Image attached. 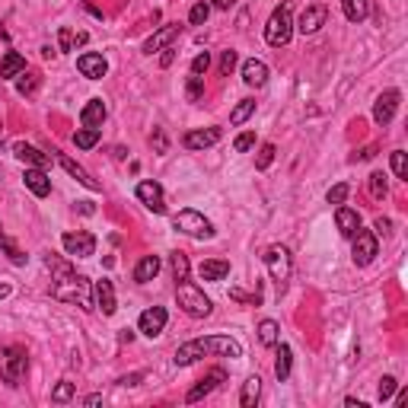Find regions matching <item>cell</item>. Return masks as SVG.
<instances>
[{
	"mask_svg": "<svg viewBox=\"0 0 408 408\" xmlns=\"http://www.w3.org/2000/svg\"><path fill=\"white\" fill-rule=\"evenodd\" d=\"M109 109L102 99H90L84 106V112H80V121H84V128H102V121H106Z\"/></svg>",
	"mask_w": 408,
	"mask_h": 408,
	"instance_id": "obj_23",
	"label": "cell"
},
{
	"mask_svg": "<svg viewBox=\"0 0 408 408\" xmlns=\"http://www.w3.org/2000/svg\"><path fill=\"white\" fill-rule=\"evenodd\" d=\"M169 265H173V274L175 281H185L191 274V265H189V256L185 252H173V258H169Z\"/></svg>",
	"mask_w": 408,
	"mask_h": 408,
	"instance_id": "obj_34",
	"label": "cell"
},
{
	"mask_svg": "<svg viewBox=\"0 0 408 408\" xmlns=\"http://www.w3.org/2000/svg\"><path fill=\"white\" fill-rule=\"evenodd\" d=\"M54 153H58V150H54ZM58 163H61V166H64V169H68V173L74 175V179L80 182V185H84V189H90V191H99V182L93 179V175L86 173L84 166H80V163H74V159H70V157H64V153H58Z\"/></svg>",
	"mask_w": 408,
	"mask_h": 408,
	"instance_id": "obj_24",
	"label": "cell"
},
{
	"mask_svg": "<svg viewBox=\"0 0 408 408\" xmlns=\"http://www.w3.org/2000/svg\"><path fill=\"white\" fill-rule=\"evenodd\" d=\"M13 157L16 159H23V163H29V166H38V169H45L48 166V153H42L38 147H32V144H26V141H16L13 144Z\"/></svg>",
	"mask_w": 408,
	"mask_h": 408,
	"instance_id": "obj_21",
	"label": "cell"
},
{
	"mask_svg": "<svg viewBox=\"0 0 408 408\" xmlns=\"http://www.w3.org/2000/svg\"><path fill=\"white\" fill-rule=\"evenodd\" d=\"M290 38H294V13H290V3H281L265 23V42L272 48H284Z\"/></svg>",
	"mask_w": 408,
	"mask_h": 408,
	"instance_id": "obj_5",
	"label": "cell"
},
{
	"mask_svg": "<svg viewBox=\"0 0 408 408\" xmlns=\"http://www.w3.org/2000/svg\"><path fill=\"white\" fill-rule=\"evenodd\" d=\"M166 322H169V313L163 306H150V310H144L141 319H137V332L147 335V338H157V335H163Z\"/></svg>",
	"mask_w": 408,
	"mask_h": 408,
	"instance_id": "obj_12",
	"label": "cell"
},
{
	"mask_svg": "<svg viewBox=\"0 0 408 408\" xmlns=\"http://www.w3.org/2000/svg\"><path fill=\"white\" fill-rule=\"evenodd\" d=\"M389 163H393V173H395V179L408 182V157H405V150H393V157H389Z\"/></svg>",
	"mask_w": 408,
	"mask_h": 408,
	"instance_id": "obj_37",
	"label": "cell"
},
{
	"mask_svg": "<svg viewBox=\"0 0 408 408\" xmlns=\"http://www.w3.org/2000/svg\"><path fill=\"white\" fill-rule=\"evenodd\" d=\"M0 249L7 252V256H10V262H13V265H26V256L19 252V246H16V242L10 240V236L3 233V230H0Z\"/></svg>",
	"mask_w": 408,
	"mask_h": 408,
	"instance_id": "obj_35",
	"label": "cell"
},
{
	"mask_svg": "<svg viewBox=\"0 0 408 408\" xmlns=\"http://www.w3.org/2000/svg\"><path fill=\"white\" fill-rule=\"evenodd\" d=\"M399 102H402V93L399 90H386V93H379V96H377V102H373V121H377L379 128H386V125L395 118Z\"/></svg>",
	"mask_w": 408,
	"mask_h": 408,
	"instance_id": "obj_10",
	"label": "cell"
},
{
	"mask_svg": "<svg viewBox=\"0 0 408 408\" xmlns=\"http://www.w3.org/2000/svg\"><path fill=\"white\" fill-rule=\"evenodd\" d=\"M367 182H370V195L377 198V201H383V198L389 195V185H386V175L383 173H370V179H367Z\"/></svg>",
	"mask_w": 408,
	"mask_h": 408,
	"instance_id": "obj_39",
	"label": "cell"
},
{
	"mask_svg": "<svg viewBox=\"0 0 408 408\" xmlns=\"http://www.w3.org/2000/svg\"><path fill=\"white\" fill-rule=\"evenodd\" d=\"M373 157H377V147H361V150H354V153H351V163H363V159H373Z\"/></svg>",
	"mask_w": 408,
	"mask_h": 408,
	"instance_id": "obj_48",
	"label": "cell"
},
{
	"mask_svg": "<svg viewBox=\"0 0 408 408\" xmlns=\"http://www.w3.org/2000/svg\"><path fill=\"white\" fill-rule=\"evenodd\" d=\"M341 10H345L348 23H363L370 13V0H341Z\"/></svg>",
	"mask_w": 408,
	"mask_h": 408,
	"instance_id": "obj_29",
	"label": "cell"
},
{
	"mask_svg": "<svg viewBox=\"0 0 408 408\" xmlns=\"http://www.w3.org/2000/svg\"><path fill=\"white\" fill-rule=\"evenodd\" d=\"M175 300H179L182 313H189L191 319L211 316V310H214V303L204 297V290L198 288V284H191L189 278H185V281H175Z\"/></svg>",
	"mask_w": 408,
	"mask_h": 408,
	"instance_id": "obj_4",
	"label": "cell"
},
{
	"mask_svg": "<svg viewBox=\"0 0 408 408\" xmlns=\"http://www.w3.org/2000/svg\"><path fill=\"white\" fill-rule=\"evenodd\" d=\"M207 68H211V54H207V52L195 54V61H191V77L207 74Z\"/></svg>",
	"mask_w": 408,
	"mask_h": 408,
	"instance_id": "obj_44",
	"label": "cell"
},
{
	"mask_svg": "<svg viewBox=\"0 0 408 408\" xmlns=\"http://www.w3.org/2000/svg\"><path fill=\"white\" fill-rule=\"evenodd\" d=\"M159 268H163L159 256H144L141 262H137V268H134V281L137 284H150V281L159 274Z\"/></svg>",
	"mask_w": 408,
	"mask_h": 408,
	"instance_id": "obj_27",
	"label": "cell"
},
{
	"mask_svg": "<svg viewBox=\"0 0 408 408\" xmlns=\"http://www.w3.org/2000/svg\"><path fill=\"white\" fill-rule=\"evenodd\" d=\"M70 399H74V383H68V379L52 389V402H70Z\"/></svg>",
	"mask_w": 408,
	"mask_h": 408,
	"instance_id": "obj_42",
	"label": "cell"
},
{
	"mask_svg": "<svg viewBox=\"0 0 408 408\" xmlns=\"http://www.w3.org/2000/svg\"><path fill=\"white\" fill-rule=\"evenodd\" d=\"M211 3H214V7H217V10H230V7H233V3H236V0H211Z\"/></svg>",
	"mask_w": 408,
	"mask_h": 408,
	"instance_id": "obj_56",
	"label": "cell"
},
{
	"mask_svg": "<svg viewBox=\"0 0 408 408\" xmlns=\"http://www.w3.org/2000/svg\"><path fill=\"white\" fill-rule=\"evenodd\" d=\"M58 45H61V52H74V45H77V36L68 29V26H64V29L58 32Z\"/></svg>",
	"mask_w": 408,
	"mask_h": 408,
	"instance_id": "obj_46",
	"label": "cell"
},
{
	"mask_svg": "<svg viewBox=\"0 0 408 408\" xmlns=\"http://www.w3.org/2000/svg\"><path fill=\"white\" fill-rule=\"evenodd\" d=\"M207 16H211V3H195V7H191V13H189V23L191 26H204L207 23Z\"/></svg>",
	"mask_w": 408,
	"mask_h": 408,
	"instance_id": "obj_40",
	"label": "cell"
},
{
	"mask_svg": "<svg viewBox=\"0 0 408 408\" xmlns=\"http://www.w3.org/2000/svg\"><path fill=\"white\" fill-rule=\"evenodd\" d=\"M99 402H102V395H86L84 405H99Z\"/></svg>",
	"mask_w": 408,
	"mask_h": 408,
	"instance_id": "obj_57",
	"label": "cell"
},
{
	"mask_svg": "<svg viewBox=\"0 0 408 408\" xmlns=\"http://www.w3.org/2000/svg\"><path fill=\"white\" fill-rule=\"evenodd\" d=\"M220 141V128H198V131H189V134L182 137V144L189 147V150H207Z\"/></svg>",
	"mask_w": 408,
	"mask_h": 408,
	"instance_id": "obj_17",
	"label": "cell"
},
{
	"mask_svg": "<svg viewBox=\"0 0 408 408\" xmlns=\"http://www.w3.org/2000/svg\"><path fill=\"white\" fill-rule=\"evenodd\" d=\"M335 227H338L341 236H354L357 230H361V214L354 211V207H345V204H338L335 207Z\"/></svg>",
	"mask_w": 408,
	"mask_h": 408,
	"instance_id": "obj_18",
	"label": "cell"
},
{
	"mask_svg": "<svg viewBox=\"0 0 408 408\" xmlns=\"http://www.w3.org/2000/svg\"><path fill=\"white\" fill-rule=\"evenodd\" d=\"M96 303L99 310H102V316H115V310H118V300H115V288L112 281H96Z\"/></svg>",
	"mask_w": 408,
	"mask_h": 408,
	"instance_id": "obj_22",
	"label": "cell"
},
{
	"mask_svg": "<svg viewBox=\"0 0 408 408\" xmlns=\"http://www.w3.org/2000/svg\"><path fill=\"white\" fill-rule=\"evenodd\" d=\"M26 70V58L19 52H7L3 61H0V77L3 80H16V77Z\"/></svg>",
	"mask_w": 408,
	"mask_h": 408,
	"instance_id": "obj_28",
	"label": "cell"
},
{
	"mask_svg": "<svg viewBox=\"0 0 408 408\" xmlns=\"http://www.w3.org/2000/svg\"><path fill=\"white\" fill-rule=\"evenodd\" d=\"M137 379H141V373H131V377H121L118 383H121V386H134Z\"/></svg>",
	"mask_w": 408,
	"mask_h": 408,
	"instance_id": "obj_55",
	"label": "cell"
},
{
	"mask_svg": "<svg viewBox=\"0 0 408 408\" xmlns=\"http://www.w3.org/2000/svg\"><path fill=\"white\" fill-rule=\"evenodd\" d=\"M45 265L54 272L52 278V297L64 303H77L80 310H93V297H90V281L84 274H77L64 258L58 256H45Z\"/></svg>",
	"mask_w": 408,
	"mask_h": 408,
	"instance_id": "obj_1",
	"label": "cell"
},
{
	"mask_svg": "<svg viewBox=\"0 0 408 408\" xmlns=\"http://www.w3.org/2000/svg\"><path fill=\"white\" fill-rule=\"evenodd\" d=\"M204 354H217V357H242V345L230 335H207V338H195L179 345L175 351V367H189V363L201 361Z\"/></svg>",
	"mask_w": 408,
	"mask_h": 408,
	"instance_id": "obj_2",
	"label": "cell"
},
{
	"mask_svg": "<svg viewBox=\"0 0 408 408\" xmlns=\"http://www.w3.org/2000/svg\"><path fill=\"white\" fill-rule=\"evenodd\" d=\"M389 233H393V223L386 217H377V236H389Z\"/></svg>",
	"mask_w": 408,
	"mask_h": 408,
	"instance_id": "obj_51",
	"label": "cell"
},
{
	"mask_svg": "<svg viewBox=\"0 0 408 408\" xmlns=\"http://www.w3.org/2000/svg\"><path fill=\"white\" fill-rule=\"evenodd\" d=\"M233 147H236V153L252 150V147H256V134H252V131H242V134L233 141Z\"/></svg>",
	"mask_w": 408,
	"mask_h": 408,
	"instance_id": "obj_45",
	"label": "cell"
},
{
	"mask_svg": "<svg viewBox=\"0 0 408 408\" xmlns=\"http://www.w3.org/2000/svg\"><path fill=\"white\" fill-rule=\"evenodd\" d=\"M153 144H157V153H166V134H163V128L153 131Z\"/></svg>",
	"mask_w": 408,
	"mask_h": 408,
	"instance_id": "obj_50",
	"label": "cell"
},
{
	"mask_svg": "<svg viewBox=\"0 0 408 408\" xmlns=\"http://www.w3.org/2000/svg\"><path fill=\"white\" fill-rule=\"evenodd\" d=\"M223 379H227V373L220 370V367H214V370H207V373H204V377L198 379V383L189 389V395H185V402H189V405H195V402H201L204 395H211L214 389H217V386L223 383Z\"/></svg>",
	"mask_w": 408,
	"mask_h": 408,
	"instance_id": "obj_13",
	"label": "cell"
},
{
	"mask_svg": "<svg viewBox=\"0 0 408 408\" xmlns=\"http://www.w3.org/2000/svg\"><path fill=\"white\" fill-rule=\"evenodd\" d=\"M61 246L74 258H90L96 252V236L86 233V230H68V233L61 236Z\"/></svg>",
	"mask_w": 408,
	"mask_h": 408,
	"instance_id": "obj_9",
	"label": "cell"
},
{
	"mask_svg": "<svg viewBox=\"0 0 408 408\" xmlns=\"http://www.w3.org/2000/svg\"><path fill=\"white\" fill-rule=\"evenodd\" d=\"M258 341H262L265 348H274L281 341V325L274 322V319H262V322H258Z\"/></svg>",
	"mask_w": 408,
	"mask_h": 408,
	"instance_id": "obj_30",
	"label": "cell"
},
{
	"mask_svg": "<svg viewBox=\"0 0 408 408\" xmlns=\"http://www.w3.org/2000/svg\"><path fill=\"white\" fill-rule=\"evenodd\" d=\"M36 86H38V74H36V70H23V74L16 77V90L23 93V96L36 93Z\"/></svg>",
	"mask_w": 408,
	"mask_h": 408,
	"instance_id": "obj_36",
	"label": "cell"
},
{
	"mask_svg": "<svg viewBox=\"0 0 408 408\" xmlns=\"http://www.w3.org/2000/svg\"><path fill=\"white\" fill-rule=\"evenodd\" d=\"M236 68V52H223L220 54V74H230Z\"/></svg>",
	"mask_w": 408,
	"mask_h": 408,
	"instance_id": "obj_49",
	"label": "cell"
},
{
	"mask_svg": "<svg viewBox=\"0 0 408 408\" xmlns=\"http://www.w3.org/2000/svg\"><path fill=\"white\" fill-rule=\"evenodd\" d=\"M179 32H182V26L179 23H166V26H159L157 32H153L150 38L144 42V54H153V52H163V48H169L179 38Z\"/></svg>",
	"mask_w": 408,
	"mask_h": 408,
	"instance_id": "obj_16",
	"label": "cell"
},
{
	"mask_svg": "<svg viewBox=\"0 0 408 408\" xmlns=\"http://www.w3.org/2000/svg\"><path fill=\"white\" fill-rule=\"evenodd\" d=\"M325 19H329V7H325V3H310V7L303 10L297 29H300L303 36H313V32H319L325 26Z\"/></svg>",
	"mask_w": 408,
	"mask_h": 408,
	"instance_id": "obj_15",
	"label": "cell"
},
{
	"mask_svg": "<svg viewBox=\"0 0 408 408\" xmlns=\"http://www.w3.org/2000/svg\"><path fill=\"white\" fill-rule=\"evenodd\" d=\"M265 268H268V274H272L274 288H278V297L288 290V281L290 274H294V258H290V249L288 246H281V242H274V246H268L265 249Z\"/></svg>",
	"mask_w": 408,
	"mask_h": 408,
	"instance_id": "obj_3",
	"label": "cell"
},
{
	"mask_svg": "<svg viewBox=\"0 0 408 408\" xmlns=\"http://www.w3.org/2000/svg\"><path fill=\"white\" fill-rule=\"evenodd\" d=\"M258 395H262V379L258 377H249L242 383V393H240V405L242 408H256Z\"/></svg>",
	"mask_w": 408,
	"mask_h": 408,
	"instance_id": "obj_31",
	"label": "cell"
},
{
	"mask_svg": "<svg viewBox=\"0 0 408 408\" xmlns=\"http://www.w3.org/2000/svg\"><path fill=\"white\" fill-rule=\"evenodd\" d=\"M274 144H262L258 147V157H256V169H268L274 163Z\"/></svg>",
	"mask_w": 408,
	"mask_h": 408,
	"instance_id": "obj_41",
	"label": "cell"
},
{
	"mask_svg": "<svg viewBox=\"0 0 408 408\" xmlns=\"http://www.w3.org/2000/svg\"><path fill=\"white\" fill-rule=\"evenodd\" d=\"M395 389H399L395 377H383V379H379V402H389L395 395Z\"/></svg>",
	"mask_w": 408,
	"mask_h": 408,
	"instance_id": "obj_43",
	"label": "cell"
},
{
	"mask_svg": "<svg viewBox=\"0 0 408 408\" xmlns=\"http://www.w3.org/2000/svg\"><path fill=\"white\" fill-rule=\"evenodd\" d=\"M134 195H137V201L144 204L147 211H153V214H166V198H163V189H159L157 182H150V179L137 182Z\"/></svg>",
	"mask_w": 408,
	"mask_h": 408,
	"instance_id": "obj_11",
	"label": "cell"
},
{
	"mask_svg": "<svg viewBox=\"0 0 408 408\" xmlns=\"http://www.w3.org/2000/svg\"><path fill=\"white\" fill-rule=\"evenodd\" d=\"M274 348H278V361H274V377H278L281 383H288V379H290V367H294V351H290V345H284V341H278Z\"/></svg>",
	"mask_w": 408,
	"mask_h": 408,
	"instance_id": "obj_26",
	"label": "cell"
},
{
	"mask_svg": "<svg viewBox=\"0 0 408 408\" xmlns=\"http://www.w3.org/2000/svg\"><path fill=\"white\" fill-rule=\"evenodd\" d=\"M77 70L86 77V80H102L109 74V61L99 52H84L77 58Z\"/></svg>",
	"mask_w": 408,
	"mask_h": 408,
	"instance_id": "obj_14",
	"label": "cell"
},
{
	"mask_svg": "<svg viewBox=\"0 0 408 408\" xmlns=\"http://www.w3.org/2000/svg\"><path fill=\"white\" fill-rule=\"evenodd\" d=\"M348 195H351V185H348V182H338V185H332V189H329L325 201L338 207V204H345V201H348Z\"/></svg>",
	"mask_w": 408,
	"mask_h": 408,
	"instance_id": "obj_38",
	"label": "cell"
},
{
	"mask_svg": "<svg viewBox=\"0 0 408 408\" xmlns=\"http://www.w3.org/2000/svg\"><path fill=\"white\" fill-rule=\"evenodd\" d=\"M26 370H29V354H26V348H19V345H7V348H0V379L7 386H19V379L26 377Z\"/></svg>",
	"mask_w": 408,
	"mask_h": 408,
	"instance_id": "obj_6",
	"label": "cell"
},
{
	"mask_svg": "<svg viewBox=\"0 0 408 408\" xmlns=\"http://www.w3.org/2000/svg\"><path fill=\"white\" fill-rule=\"evenodd\" d=\"M201 93H204V77H191L189 80V102H198Z\"/></svg>",
	"mask_w": 408,
	"mask_h": 408,
	"instance_id": "obj_47",
	"label": "cell"
},
{
	"mask_svg": "<svg viewBox=\"0 0 408 408\" xmlns=\"http://www.w3.org/2000/svg\"><path fill=\"white\" fill-rule=\"evenodd\" d=\"M230 274V262L223 258H207V262L198 265V278L201 281H223Z\"/></svg>",
	"mask_w": 408,
	"mask_h": 408,
	"instance_id": "obj_25",
	"label": "cell"
},
{
	"mask_svg": "<svg viewBox=\"0 0 408 408\" xmlns=\"http://www.w3.org/2000/svg\"><path fill=\"white\" fill-rule=\"evenodd\" d=\"M351 240H354V249H351V258H354V265H357V268H367V265L377 258V252H379L377 233H370V230H357Z\"/></svg>",
	"mask_w": 408,
	"mask_h": 408,
	"instance_id": "obj_8",
	"label": "cell"
},
{
	"mask_svg": "<svg viewBox=\"0 0 408 408\" xmlns=\"http://www.w3.org/2000/svg\"><path fill=\"white\" fill-rule=\"evenodd\" d=\"M74 144L80 147V150H93V147L99 144V128H80L74 134Z\"/></svg>",
	"mask_w": 408,
	"mask_h": 408,
	"instance_id": "obj_33",
	"label": "cell"
},
{
	"mask_svg": "<svg viewBox=\"0 0 408 408\" xmlns=\"http://www.w3.org/2000/svg\"><path fill=\"white\" fill-rule=\"evenodd\" d=\"M252 115H256V99H240V102H236V109L230 112V125H236V128H240V125H246Z\"/></svg>",
	"mask_w": 408,
	"mask_h": 408,
	"instance_id": "obj_32",
	"label": "cell"
},
{
	"mask_svg": "<svg viewBox=\"0 0 408 408\" xmlns=\"http://www.w3.org/2000/svg\"><path fill=\"white\" fill-rule=\"evenodd\" d=\"M395 408H408V389H402L399 399H395Z\"/></svg>",
	"mask_w": 408,
	"mask_h": 408,
	"instance_id": "obj_54",
	"label": "cell"
},
{
	"mask_svg": "<svg viewBox=\"0 0 408 408\" xmlns=\"http://www.w3.org/2000/svg\"><path fill=\"white\" fill-rule=\"evenodd\" d=\"M10 294H13V284H10V281H0V300H7Z\"/></svg>",
	"mask_w": 408,
	"mask_h": 408,
	"instance_id": "obj_53",
	"label": "cell"
},
{
	"mask_svg": "<svg viewBox=\"0 0 408 408\" xmlns=\"http://www.w3.org/2000/svg\"><path fill=\"white\" fill-rule=\"evenodd\" d=\"M242 84L246 86H265L268 84V64L265 61H258V58H249L246 64H242Z\"/></svg>",
	"mask_w": 408,
	"mask_h": 408,
	"instance_id": "obj_20",
	"label": "cell"
},
{
	"mask_svg": "<svg viewBox=\"0 0 408 408\" xmlns=\"http://www.w3.org/2000/svg\"><path fill=\"white\" fill-rule=\"evenodd\" d=\"M23 182H26V189H29L36 198H48V195H52V179H48L45 169L29 166V169H26V175H23Z\"/></svg>",
	"mask_w": 408,
	"mask_h": 408,
	"instance_id": "obj_19",
	"label": "cell"
},
{
	"mask_svg": "<svg viewBox=\"0 0 408 408\" xmlns=\"http://www.w3.org/2000/svg\"><path fill=\"white\" fill-rule=\"evenodd\" d=\"M163 52H166V54L159 58V64H163V68H169V64H173V58H175V48L169 45V48H163Z\"/></svg>",
	"mask_w": 408,
	"mask_h": 408,
	"instance_id": "obj_52",
	"label": "cell"
},
{
	"mask_svg": "<svg viewBox=\"0 0 408 408\" xmlns=\"http://www.w3.org/2000/svg\"><path fill=\"white\" fill-rule=\"evenodd\" d=\"M173 227L179 230V233L191 236V240H214V223L204 214L191 211V207H185V211H179L173 217Z\"/></svg>",
	"mask_w": 408,
	"mask_h": 408,
	"instance_id": "obj_7",
	"label": "cell"
}]
</instances>
